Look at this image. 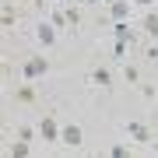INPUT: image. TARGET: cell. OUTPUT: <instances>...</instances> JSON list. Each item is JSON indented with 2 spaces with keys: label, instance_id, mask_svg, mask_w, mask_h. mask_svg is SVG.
Segmentation results:
<instances>
[{
  "label": "cell",
  "instance_id": "1",
  "mask_svg": "<svg viewBox=\"0 0 158 158\" xmlns=\"http://www.w3.org/2000/svg\"><path fill=\"white\" fill-rule=\"evenodd\" d=\"M46 67H49V63H46V56H32L28 63H25V74H28V77H42Z\"/></svg>",
  "mask_w": 158,
  "mask_h": 158
},
{
  "label": "cell",
  "instance_id": "2",
  "mask_svg": "<svg viewBox=\"0 0 158 158\" xmlns=\"http://www.w3.org/2000/svg\"><path fill=\"white\" fill-rule=\"evenodd\" d=\"M60 141L77 148V144H81V130H77V127H63V130H60Z\"/></svg>",
  "mask_w": 158,
  "mask_h": 158
},
{
  "label": "cell",
  "instance_id": "3",
  "mask_svg": "<svg viewBox=\"0 0 158 158\" xmlns=\"http://www.w3.org/2000/svg\"><path fill=\"white\" fill-rule=\"evenodd\" d=\"M39 130H42V137H46V141H56V137H60V127H56V123H53V119H49V116H46V119H42V127H39Z\"/></svg>",
  "mask_w": 158,
  "mask_h": 158
},
{
  "label": "cell",
  "instance_id": "4",
  "mask_svg": "<svg viewBox=\"0 0 158 158\" xmlns=\"http://www.w3.org/2000/svg\"><path fill=\"white\" fill-rule=\"evenodd\" d=\"M127 130H130V137H134V141H141V144H148V141H151V134H148V127H141V123H130Z\"/></svg>",
  "mask_w": 158,
  "mask_h": 158
},
{
  "label": "cell",
  "instance_id": "5",
  "mask_svg": "<svg viewBox=\"0 0 158 158\" xmlns=\"http://www.w3.org/2000/svg\"><path fill=\"white\" fill-rule=\"evenodd\" d=\"M113 32H116V39H119V42H130V39H134V32H130V25H123V21H119V25H116Z\"/></svg>",
  "mask_w": 158,
  "mask_h": 158
},
{
  "label": "cell",
  "instance_id": "6",
  "mask_svg": "<svg viewBox=\"0 0 158 158\" xmlns=\"http://www.w3.org/2000/svg\"><path fill=\"white\" fill-rule=\"evenodd\" d=\"M91 81H95V85H102V88H106V85H109V81H113V74H109V70H102V67H98L95 74H91Z\"/></svg>",
  "mask_w": 158,
  "mask_h": 158
},
{
  "label": "cell",
  "instance_id": "7",
  "mask_svg": "<svg viewBox=\"0 0 158 158\" xmlns=\"http://www.w3.org/2000/svg\"><path fill=\"white\" fill-rule=\"evenodd\" d=\"M53 39H56V32H53L49 25H39V42H46V46H49Z\"/></svg>",
  "mask_w": 158,
  "mask_h": 158
},
{
  "label": "cell",
  "instance_id": "8",
  "mask_svg": "<svg viewBox=\"0 0 158 158\" xmlns=\"http://www.w3.org/2000/svg\"><path fill=\"white\" fill-rule=\"evenodd\" d=\"M144 32L148 35H158V14H148L144 18Z\"/></svg>",
  "mask_w": 158,
  "mask_h": 158
},
{
  "label": "cell",
  "instance_id": "9",
  "mask_svg": "<svg viewBox=\"0 0 158 158\" xmlns=\"http://www.w3.org/2000/svg\"><path fill=\"white\" fill-rule=\"evenodd\" d=\"M113 14L119 18V21H123V18L130 14V4H123V0H116V4H113Z\"/></svg>",
  "mask_w": 158,
  "mask_h": 158
},
{
  "label": "cell",
  "instance_id": "10",
  "mask_svg": "<svg viewBox=\"0 0 158 158\" xmlns=\"http://www.w3.org/2000/svg\"><path fill=\"white\" fill-rule=\"evenodd\" d=\"M11 151H14V158H21V155H28V144H25V137H21V144H14V148H11Z\"/></svg>",
  "mask_w": 158,
  "mask_h": 158
},
{
  "label": "cell",
  "instance_id": "11",
  "mask_svg": "<svg viewBox=\"0 0 158 158\" xmlns=\"http://www.w3.org/2000/svg\"><path fill=\"white\" fill-rule=\"evenodd\" d=\"M18 98H21V102H32V88H18Z\"/></svg>",
  "mask_w": 158,
  "mask_h": 158
},
{
  "label": "cell",
  "instance_id": "12",
  "mask_svg": "<svg viewBox=\"0 0 158 158\" xmlns=\"http://www.w3.org/2000/svg\"><path fill=\"white\" fill-rule=\"evenodd\" d=\"M77 18H81V14L74 11V7H67V25H77Z\"/></svg>",
  "mask_w": 158,
  "mask_h": 158
},
{
  "label": "cell",
  "instance_id": "13",
  "mask_svg": "<svg viewBox=\"0 0 158 158\" xmlns=\"http://www.w3.org/2000/svg\"><path fill=\"white\" fill-rule=\"evenodd\" d=\"M137 4H151V0H137Z\"/></svg>",
  "mask_w": 158,
  "mask_h": 158
}]
</instances>
